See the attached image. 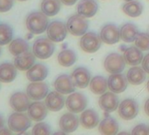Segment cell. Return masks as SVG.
I'll list each match as a JSON object with an SVG mask.
<instances>
[{
    "label": "cell",
    "mask_w": 149,
    "mask_h": 135,
    "mask_svg": "<svg viewBox=\"0 0 149 135\" xmlns=\"http://www.w3.org/2000/svg\"><path fill=\"white\" fill-rule=\"evenodd\" d=\"M26 28L33 34H40L44 33L48 26V19L42 12H33L26 18Z\"/></svg>",
    "instance_id": "1"
},
{
    "label": "cell",
    "mask_w": 149,
    "mask_h": 135,
    "mask_svg": "<svg viewBox=\"0 0 149 135\" xmlns=\"http://www.w3.org/2000/svg\"><path fill=\"white\" fill-rule=\"evenodd\" d=\"M55 46L54 41L47 38H39L37 39L33 46V53L34 55L41 60L48 59L54 54Z\"/></svg>",
    "instance_id": "2"
},
{
    "label": "cell",
    "mask_w": 149,
    "mask_h": 135,
    "mask_svg": "<svg viewBox=\"0 0 149 135\" xmlns=\"http://www.w3.org/2000/svg\"><path fill=\"white\" fill-rule=\"evenodd\" d=\"M68 32L74 36H83L85 34L89 28V22L86 18L80 14L71 16L67 22Z\"/></svg>",
    "instance_id": "3"
},
{
    "label": "cell",
    "mask_w": 149,
    "mask_h": 135,
    "mask_svg": "<svg viewBox=\"0 0 149 135\" xmlns=\"http://www.w3.org/2000/svg\"><path fill=\"white\" fill-rule=\"evenodd\" d=\"M9 129L15 132H24L31 126V118L29 116L16 111L8 118Z\"/></svg>",
    "instance_id": "4"
},
{
    "label": "cell",
    "mask_w": 149,
    "mask_h": 135,
    "mask_svg": "<svg viewBox=\"0 0 149 135\" xmlns=\"http://www.w3.org/2000/svg\"><path fill=\"white\" fill-rule=\"evenodd\" d=\"M87 97L81 92L71 93L66 99V106L70 112L80 113L83 112L87 107Z\"/></svg>",
    "instance_id": "5"
},
{
    "label": "cell",
    "mask_w": 149,
    "mask_h": 135,
    "mask_svg": "<svg viewBox=\"0 0 149 135\" xmlns=\"http://www.w3.org/2000/svg\"><path fill=\"white\" fill-rule=\"evenodd\" d=\"M102 42L103 41L99 35H97L96 33L89 32L83 35L80 40V47L85 53L92 54L99 50Z\"/></svg>",
    "instance_id": "6"
},
{
    "label": "cell",
    "mask_w": 149,
    "mask_h": 135,
    "mask_svg": "<svg viewBox=\"0 0 149 135\" xmlns=\"http://www.w3.org/2000/svg\"><path fill=\"white\" fill-rule=\"evenodd\" d=\"M125 64L126 63L125 61L124 57L116 53H112L107 55L104 62V69L107 72L111 74L121 73L125 69Z\"/></svg>",
    "instance_id": "7"
},
{
    "label": "cell",
    "mask_w": 149,
    "mask_h": 135,
    "mask_svg": "<svg viewBox=\"0 0 149 135\" xmlns=\"http://www.w3.org/2000/svg\"><path fill=\"white\" fill-rule=\"evenodd\" d=\"M118 115L125 120L133 119L139 113V104L132 98L123 100L118 105Z\"/></svg>",
    "instance_id": "8"
},
{
    "label": "cell",
    "mask_w": 149,
    "mask_h": 135,
    "mask_svg": "<svg viewBox=\"0 0 149 135\" xmlns=\"http://www.w3.org/2000/svg\"><path fill=\"white\" fill-rule=\"evenodd\" d=\"M67 25H65L61 21L57 20L50 22L47 29V37L54 42H61L64 40L67 36Z\"/></svg>",
    "instance_id": "9"
},
{
    "label": "cell",
    "mask_w": 149,
    "mask_h": 135,
    "mask_svg": "<svg viewBox=\"0 0 149 135\" xmlns=\"http://www.w3.org/2000/svg\"><path fill=\"white\" fill-rule=\"evenodd\" d=\"M100 38L105 44H116L120 40V29L114 24H106L101 29Z\"/></svg>",
    "instance_id": "10"
},
{
    "label": "cell",
    "mask_w": 149,
    "mask_h": 135,
    "mask_svg": "<svg viewBox=\"0 0 149 135\" xmlns=\"http://www.w3.org/2000/svg\"><path fill=\"white\" fill-rule=\"evenodd\" d=\"M71 79L76 85V87L80 89H84L88 85H90V82L91 80V75L88 69L84 67L77 68L72 72Z\"/></svg>",
    "instance_id": "11"
},
{
    "label": "cell",
    "mask_w": 149,
    "mask_h": 135,
    "mask_svg": "<svg viewBox=\"0 0 149 135\" xmlns=\"http://www.w3.org/2000/svg\"><path fill=\"white\" fill-rule=\"evenodd\" d=\"M26 94L31 99L40 101L47 96L48 86L42 82H32V84L27 86Z\"/></svg>",
    "instance_id": "12"
},
{
    "label": "cell",
    "mask_w": 149,
    "mask_h": 135,
    "mask_svg": "<svg viewBox=\"0 0 149 135\" xmlns=\"http://www.w3.org/2000/svg\"><path fill=\"white\" fill-rule=\"evenodd\" d=\"M30 99L28 95L24 92H15L10 98V105L15 111L24 112L31 104Z\"/></svg>",
    "instance_id": "13"
},
{
    "label": "cell",
    "mask_w": 149,
    "mask_h": 135,
    "mask_svg": "<svg viewBox=\"0 0 149 135\" xmlns=\"http://www.w3.org/2000/svg\"><path fill=\"white\" fill-rule=\"evenodd\" d=\"M98 104L102 110H104L106 112H111L116 111L118 108L119 105V100L117 97L116 93L111 91V92H105L101 95L98 100Z\"/></svg>",
    "instance_id": "14"
},
{
    "label": "cell",
    "mask_w": 149,
    "mask_h": 135,
    "mask_svg": "<svg viewBox=\"0 0 149 135\" xmlns=\"http://www.w3.org/2000/svg\"><path fill=\"white\" fill-rule=\"evenodd\" d=\"M80 124V119L73 112H68L63 114L59 121V126L65 133H70L74 132Z\"/></svg>",
    "instance_id": "15"
},
{
    "label": "cell",
    "mask_w": 149,
    "mask_h": 135,
    "mask_svg": "<svg viewBox=\"0 0 149 135\" xmlns=\"http://www.w3.org/2000/svg\"><path fill=\"white\" fill-rule=\"evenodd\" d=\"M54 86L55 90H57L58 92L63 95L71 94L74 91V89H76V85L74 84L71 79V77L68 75L59 76L55 79Z\"/></svg>",
    "instance_id": "16"
},
{
    "label": "cell",
    "mask_w": 149,
    "mask_h": 135,
    "mask_svg": "<svg viewBox=\"0 0 149 135\" xmlns=\"http://www.w3.org/2000/svg\"><path fill=\"white\" fill-rule=\"evenodd\" d=\"M127 78L121 73L111 74L108 78V88L114 93L124 92L127 88Z\"/></svg>",
    "instance_id": "17"
},
{
    "label": "cell",
    "mask_w": 149,
    "mask_h": 135,
    "mask_svg": "<svg viewBox=\"0 0 149 135\" xmlns=\"http://www.w3.org/2000/svg\"><path fill=\"white\" fill-rule=\"evenodd\" d=\"M62 95L63 94L58 92L57 90L51 91L47 94V96L46 97L45 104L49 111H58L64 107V104H66V100Z\"/></svg>",
    "instance_id": "18"
},
{
    "label": "cell",
    "mask_w": 149,
    "mask_h": 135,
    "mask_svg": "<svg viewBox=\"0 0 149 135\" xmlns=\"http://www.w3.org/2000/svg\"><path fill=\"white\" fill-rule=\"evenodd\" d=\"M97 10L98 4L96 2V0H81L77 6V13L86 19L95 16Z\"/></svg>",
    "instance_id": "19"
},
{
    "label": "cell",
    "mask_w": 149,
    "mask_h": 135,
    "mask_svg": "<svg viewBox=\"0 0 149 135\" xmlns=\"http://www.w3.org/2000/svg\"><path fill=\"white\" fill-rule=\"evenodd\" d=\"M47 68L42 63L33 65L26 72V77L31 82H41L47 78Z\"/></svg>",
    "instance_id": "20"
},
{
    "label": "cell",
    "mask_w": 149,
    "mask_h": 135,
    "mask_svg": "<svg viewBox=\"0 0 149 135\" xmlns=\"http://www.w3.org/2000/svg\"><path fill=\"white\" fill-rule=\"evenodd\" d=\"M47 110L48 109L45 103L40 102V101L34 102L30 104V106L27 110L28 116L32 120L40 122V121L45 119V118L47 117Z\"/></svg>",
    "instance_id": "21"
},
{
    "label": "cell",
    "mask_w": 149,
    "mask_h": 135,
    "mask_svg": "<svg viewBox=\"0 0 149 135\" xmlns=\"http://www.w3.org/2000/svg\"><path fill=\"white\" fill-rule=\"evenodd\" d=\"M35 55L32 52H26L24 54H21L18 56H16L14 60V65L17 68V70L25 71L28 70L34 64L35 62Z\"/></svg>",
    "instance_id": "22"
},
{
    "label": "cell",
    "mask_w": 149,
    "mask_h": 135,
    "mask_svg": "<svg viewBox=\"0 0 149 135\" xmlns=\"http://www.w3.org/2000/svg\"><path fill=\"white\" fill-rule=\"evenodd\" d=\"M123 57L126 64L130 66H137L142 62L144 55L142 54V51L135 46L126 48L124 51Z\"/></svg>",
    "instance_id": "23"
},
{
    "label": "cell",
    "mask_w": 149,
    "mask_h": 135,
    "mask_svg": "<svg viewBox=\"0 0 149 135\" xmlns=\"http://www.w3.org/2000/svg\"><path fill=\"white\" fill-rule=\"evenodd\" d=\"M80 123L86 129H93L99 124V116L95 110H85L81 114Z\"/></svg>",
    "instance_id": "24"
},
{
    "label": "cell",
    "mask_w": 149,
    "mask_h": 135,
    "mask_svg": "<svg viewBox=\"0 0 149 135\" xmlns=\"http://www.w3.org/2000/svg\"><path fill=\"white\" fill-rule=\"evenodd\" d=\"M126 78L129 84L132 85H139L146 80V72L144 70L143 68L133 66L128 70Z\"/></svg>",
    "instance_id": "25"
},
{
    "label": "cell",
    "mask_w": 149,
    "mask_h": 135,
    "mask_svg": "<svg viewBox=\"0 0 149 135\" xmlns=\"http://www.w3.org/2000/svg\"><path fill=\"white\" fill-rule=\"evenodd\" d=\"M17 77V68L12 63H3L0 65V82L12 83Z\"/></svg>",
    "instance_id": "26"
},
{
    "label": "cell",
    "mask_w": 149,
    "mask_h": 135,
    "mask_svg": "<svg viewBox=\"0 0 149 135\" xmlns=\"http://www.w3.org/2000/svg\"><path fill=\"white\" fill-rule=\"evenodd\" d=\"M139 33L138 27L132 23H126L120 28V39L125 42H133Z\"/></svg>",
    "instance_id": "27"
},
{
    "label": "cell",
    "mask_w": 149,
    "mask_h": 135,
    "mask_svg": "<svg viewBox=\"0 0 149 135\" xmlns=\"http://www.w3.org/2000/svg\"><path fill=\"white\" fill-rule=\"evenodd\" d=\"M119 129L118 124L115 118L107 116L99 124L98 131L102 134H116Z\"/></svg>",
    "instance_id": "28"
},
{
    "label": "cell",
    "mask_w": 149,
    "mask_h": 135,
    "mask_svg": "<svg viewBox=\"0 0 149 135\" xmlns=\"http://www.w3.org/2000/svg\"><path fill=\"white\" fill-rule=\"evenodd\" d=\"M90 89L96 95H102L107 91L108 80L102 76H96L90 82Z\"/></svg>",
    "instance_id": "29"
},
{
    "label": "cell",
    "mask_w": 149,
    "mask_h": 135,
    "mask_svg": "<svg viewBox=\"0 0 149 135\" xmlns=\"http://www.w3.org/2000/svg\"><path fill=\"white\" fill-rule=\"evenodd\" d=\"M40 9L47 17H53L61 10V0H43L40 5Z\"/></svg>",
    "instance_id": "30"
},
{
    "label": "cell",
    "mask_w": 149,
    "mask_h": 135,
    "mask_svg": "<svg viewBox=\"0 0 149 135\" xmlns=\"http://www.w3.org/2000/svg\"><path fill=\"white\" fill-rule=\"evenodd\" d=\"M122 10L127 16L137 18L141 15L143 12V6L138 0H132V1H128L123 6Z\"/></svg>",
    "instance_id": "31"
},
{
    "label": "cell",
    "mask_w": 149,
    "mask_h": 135,
    "mask_svg": "<svg viewBox=\"0 0 149 135\" xmlns=\"http://www.w3.org/2000/svg\"><path fill=\"white\" fill-rule=\"evenodd\" d=\"M58 62L62 67H70L77 61V54L72 49H63L57 57Z\"/></svg>",
    "instance_id": "32"
},
{
    "label": "cell",
    "mask_w": 149,
    "mask_h": 135,
    "mask_svg": "<svg viewBox=\"0 0 149 135\" xmlns=\"http://www.w3.org/2000/svg\"><path fill=\"white\" fill-rule=\"evenodd\" d=\"M9 51L13 55L18 56L29 51V44L23 39H16L10 42Z\"/></svg>",
    "instance_id": "33"
},
{
    "label": "cell",
    "mask_w": 149,
    "mask_h": 135,
    "mask_svg": "<svg viewBox=\"0 0 149 135\" xmlns=\"http://www.w3.org/2000/svg\"><path fill=\"white\" fill-rule=\"evenodd\" d=\"M13 37V31L7 24H0V46L10 43Z\"/></svg>",
    "instance_id": "34"
},
{
    "label": "cell",
    "mask_w": 149,
    "mask_h": 135,
    "mask_svg": "<svg viewBox=\"0 0 149 135\" xmlns=\"http://www.w3.org/2000/svg\"><path fill=\"white\" fill-rule=\"evenodd\" d=\"M135 46L141 51L149 50V34L146 33H139L134 40Z\"/></svg>",
    "instance_id": "35"
},
{
    "label": "cell",
    "mask_w": 149,
    "mask_h": 135,
    "mask_svg": "<svg viewBox=\"0 0 149 135\" xmlns=\"http://www.w3.org/2000/svg\"><path fill=\"white\" fill-rule=\"evenodd\" d=\"M32 132L33 134H49L51 132V129L47 123L40 122L33 126Z\"/></svg>",
    "instance_id": "36"
},
{
    "label": "cell",
    "mask_w": 149,
    "mask_h": 135,
    "mask_svg": "<svg viewBox=\"0 0 149 135\" xmlns=\"http://www.w3.org/2000/svg\"><path fill=\"white\" fill-rule=\"evenodd\" d=\"M14 4V0H0V13L10 11Z\"/></svg>",
    "instance_id": "37"
},
{
    "label": "cell",
    "mask_w": 149,
    "mask_h": 135,
    "mask_svg": "<svg viewBox=\"0 0 149 135\" xmlns=\"http://www.w3.org/2000/svg\"><path fill=\"white\" fill-rule=\"evenodd\" d=\"M132 134H149V127L145 124H139L132 129Z\"/></svg>",
    "instance_id": "38"
},
{
    "label": "cell",
    "mask_w": 149,
    "mask_h": 135,
    "mask_svg": "<svg viewBox=\"0 0 149 135\" xmlns=\"http://www.w3.org/2000/svg\"><path fill=\"white\" fill-rule=\"evenodd\" d=\"M142 68L144 69V70L149 74V54H146L142 60Z\"/></svg>",
    "instance_id": "39"
},
{
    "label": "cell",
    "mask_w": 149,
    "mask_h": 135,
    "mask_svg": "<svg viewBox=\"0 0 149 135\" xmlns=\"http://www.w3.org/2000/svg\"><path fill=\"white\" fill-rule=\"evenodd\" d=\"M61 2L65 6H73L76 4L77 2V0H61Z\"/></svg>",
    "instance_id": "40"
},
{
    "label": "cell",
    "mask_w": 149,
    "mask_h": 135,
    "mask_svg": "<svg viewBox=\"0 0 149 135\" xmlns=\"http://www.w3.org/2000/svg\"><path fill=\"white\" fill-rule=\"evenodd\" d=\"M144 110H145V112L147 116H149V98L146 101L145 103V105H144Z\"/></svg>",
    "instance_id": "41"
},
{
    "label": "cell",
    "mask_w": 149,
    "mask_h": 135,
    "mask_svg": "<svg viewBox=\"0 0 149 135\" xmlns=\"http://www.w3.org/2000/svg\"><path fill=\"white\" fill-rule=\"evenodd\" d=\"M4 127H5V121H4V118L0 116V131H1Z\"/></svg>",
    "instance_id": "42"
},
{
    "label": "cell",
    "mask_w": 149,
    "mask_h": 135,
    "mask_svg": "<svg viewBox=\"0 0 149 135\" xmlns=\"http://www.w3.org/2000/svg\"><path fill=\"white\" fill-rule=\"evenodd\" d=\"M146 88H147V90H148V92H149V80H148V83H147V86H146Z\"/></svg>",
    "instance_id": "43"
},
{
    "label": "cell",
    "mask_w": 149,
    "mask_h": 135,
    "mask_svg": "<svg viewBox=\"0 0 149 135\" xmlns=\"http://www.w3.org/2000/svg\"><path fill=\"white\" fill-rule=\"evenodd\" d=\"M19 1H21V2H23V1H26V0H19Z\"/></svg>",
    "instance_id": "44"
},
{
    "label": "cell",
    "mask_w": 149,
    "mask_h": 135,
    "mask_svg": "<svg viewBox=\"0 0 149 135\" xmlns=\"http://www.w3.org/2000/svg\"><path fill=\"white\" fill-rule=\"evenodd\" d=\"M125 1H132V0H125Z\"/></svg>",
    "instance_id": "45"
},
{
    "label": "cell",
    "mask_w": 149,
    "mask_h": 135,
    "mask_svg": "<svg viewBox=\"0 0 149 135\" xmlns=\"http://www.w3.org/2000/svg\"><path fill=\"white\" fill-rule=\"evenodd\" d=\"M0 54H1V47H0Z\"/></svg>",
    "instance_id": "46"
}]
</instances>
